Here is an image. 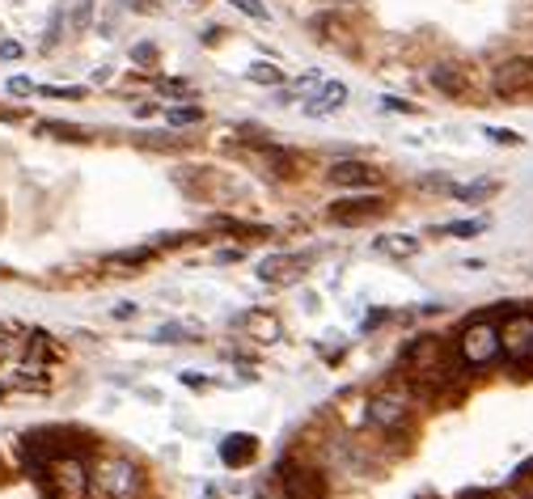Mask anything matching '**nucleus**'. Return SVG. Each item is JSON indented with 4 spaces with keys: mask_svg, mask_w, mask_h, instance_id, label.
<instances>
[{
    "mask_svg": "<svg viewBox=\"0 0 533 499\" xmlns=\"http://www.w3.org/2000/svg\"><path fill=\"white\" fill-rule=\"evenodd\" d=\"M406 410H411V398H406V393H402V390H385V393H377V398L369 402V424L385 427V432H394V427H402Z\"/></svg>",
    "mask_w": 533,
    "mask_h": 499,
    "instance_id": "6",
    "label": "nucleus"
},
{
    "mask_svg": "<svg viewBox=\"0 0 533 499\" xmlns=\"http://www.w3.org/2000/svg\"><path fill=\"white\" fill-rule=\"evenodd\" d=\"M491 93L503 102H517V98H533V56H503L491 68Z\"/></svg>",
    "mask_w": 533,
    "mask_h": 499,
    "instance_id": "1",
    "label": "nucleus"
},
{
    "mask_svg": "<svg viewBox=\"0 0 533 499\" xmlns=\"http://www.w3.org/2000/svg\"><path fill=\"white\" fill-rule=\"evenodd\" d=\"M135 60H144V64H153V60H157V51H153V47H135Z\"/></svg>",
    "mask_w": 533,
    "mask_h": 499,
    "instance_id": "23",
    "label": "nucleus"
},
{
    "mask_svg": "<svg viewBox=\"0 0 533 499\" xmlns=\"http://www.w3.org/2000/svg\"><path fill=\"white\" fill-rule=\"evenodd\" d=\"M17 56H22V47H17L13 39H4V43H0V60H17Z\"/></svg>",
    "mask_w": 533,
    "mask_h": 499,
    "instance_id": "21",
    "label": "nucleus"
},
{
    "mask_svg": "<svg viewBox=\"0 0 533 499\" xmlns=\"http://www.w3.org/2000/svg\"><path fill=\"white\" fill-rule=\"evenodd\" d=\"M284 491L288 499H326L322 474L310 466H284Z\"/></svg>",
    "mask_w": 533,
    "mask_h": 499,
    "instance_id": "8",
    "label": "nucleus"
},
{
    "mask_svg": "<svg viewBox=\"0 0 533 499\" xmlns=\"http://www.w3.org/2000/svg\"><path fill=\"white\" fill-rule=\"evenodd\" d=\"M343 102H347V85H339V81H335V85H326V90L313 98L310 107H305V115L322 119V115H330V110H339Z\"/></svg>",
    "mask_w": 533,
    "mask_h": 499,
    "instance_id": "11",
    "label": "nucleus"
},
{
    "mask_svg": "<svg viewBox=\"0 0 533 499\" xmlns=\"http://www.w3.org/2000/svg\"><path fill=\"white\" fill-rule=\"evenodd\" d=\"M449 233H458V237H474V233H483V220H461V225H449Z\"/></svg>",
    "mask_w": 533,
    "mask_h": 499,
    "instance_id": "19",
    "label": "nucleus"
},
{
    "mask_svg": "<svg viewBox=\"0 0 533 499\" xmlns=\"http://www.w3.org/2000/svg\"><path fill=\"white\" fill-rule=\"evenodd\" d=\"M204 119V110L199 107H174V110H165V123L170 127H191V123Z\"/></svg>",
    "mask_w": 533,
    "mask_h": 499,
    "instance_id": "16",
    "label": "nucleus"
},
{
    "mask_svg": "<svg viewBox=\"0 0 533 499\" xmlns=\"http://www.w3.org/2000/svg\"><path fill=\"white\" fill-rule=\"evenodd\" d=\"M93 491L102 499H132L140 491V469L123 457H106L98 474H93Z\"/></svg>",
    "mask_w": 533,
    "mask_h": 499,
    "instance_id": "2",
    "label": "nucleus"
},
{
    "mask_svg": "<svg viewBox=\"0 0 533 499\" xmlns=\"http://www.w3.org/2000/svg\"><path fill=\"white\" fill-rule=\"evenodd\" d=\"M500 356V326H491V322H474L466 326L461 334V360L466 364H491Z\"/></svg>",
    "mask_w": 533,
    "mask_h": 499,
    "instance_id": "4",
    "label": "nucleus"
},
{
    "mask_svg": "<svg viewBox=\"0 0 533 499\" xmlns=\"http://www.w3.org/2000/svg\"><path fill=\"white\" fill-rule=\"evenodd\" d=\"M43 93H51V98H81V90H43Z\"/></svg>",
    "mask_w": 533,
    "mask_h": 499,
    "instance_id": "24",
    "label": "nucleus"
},
{
    "mask_svg": "<svg viewBox=\"0 0 533 499\" xmlns=\"http://www.w3.org/2000/svg\"><path fill=\"white\" fill-rule=\"evenodd\" d=\"M500 351L512 364H529L533 360V314H512L500 326Z\"/></svg>",
    "mask_w": 533,
    "mask_h": 499,
    "instance_id": "3",
    "label": "nucleus"
},
{
    "mask_svg": "<svg viewBox=\"0 0 533 499\" xmlns=\"http://www.w3.org/2000/svg\"><path fill=\"white\" fill-rule=\"evenodd\" d=\"M9 93H17V98H26V93H34V85H30L26 76H13V81H9Z\"/></svg>",
    "mask_w": 533,
    "mask_h": 499,
    "instance_id": "20",
    "label": "nucleus"
},
{
    "mask_svg": "<svg viewBox=\"0 0 533 499\" xmlns=\"http://www.w3.org/2000/svg\"><path fill=\"white\" fill-rule=\"evenodd\" d=\"M385 110H402V115H415L411 102H402V98H385Z\"/></svg>",
    "mask_w": 533,
    "mask_h": 499,
    "instance_id": "22",
    "label": "nucleus"
},
{
    "mask_svg": "<svg viewBox=\"0 0 533 499\" xmlns=\"http://www.w3.org/2000/svg\"><path fill=\"white\" fill-rule=\"evenodd\" d=\"M233 9H241L246 17H254V22H266V4H258V0H229Z\"/></svg>",
    "mask_w": 533,
    "mask_h": 499,
    "instance_id": "18",
    "label": "nucleus"
},
{
    "mask_svg": "<svg viewBox=\"0 0 533 499\" xmlns=\"http://www.w3.org/2000/svg\"><path fill=\"white\" fill-rule=\"evenodd\" d=\"M191 4H199V0H191Z\"/></svg>",
    "mask_w": 533,
    "mask_h": 499,
    "instance_id": "26",
    "label": "nucleus"
},
{
    "mask_svg": "<svg viewBox=\"0 0 533 499\" xmlns=\"http://www.w3.org/2000/svg\"><path fill=\"white\" fill-rule=\"evenodd\" d=\"M250 81L254 85H284V73L275 68V64H250Z\"/></svg>",
    "mask_w": 533,
    "mask_h": 499,
    "instance_id": "15",
    "label": "nucleus"
},
{
    "mask_svg": "<svg viewBox=\"0 0 533 499\" xmlns=\"http://www.w3.org/2000/svg\"><path fill=\"white\" fill-rule=\"evenodd\" d=\"M246 331H250L254 339L271 343V339H280V322L271 318V314H250V318H246Z\"/></svg>",
    "mask_w": 533,
    "mask_h": 499,
    "instance_id": "12",
    "label": "nucleus"
},
{
    "mask_svg": "<svg viewBox=\"0 0 533 499\" xmlns=\"http://www.w3.org/2000/svg\"><path fill=\"white\" fill-rule=\"evenodd\" d=\"M330 182H335V186H372V182H377V169L364 166V161H335V166H330Z\"/></svg>",
    "mask_w": 533,
    "mask_h": 499,
    "instance_id": "10",
    "label": "nucleus"
},
{
    "mask_svg": "<svg viewBox=\"0 0 533 499\" xmlns=\"http://www.w3.org/2000/svg\"><path fill=\"white\" fill-rule=\"evenodd\" d=\"M474 499H495V495H474Z\"/></svg>",
    "mask_w": 533,
    "mask_h": 499,
    "instance_id": "25",
    "label": "nucleus"
},
{
    "mask_svg": "<svg viewBox=\"0 0 533 499\" xmlns=\"http://www.w3.org/2000/svg\"><path fill=\"white\" fill-rule=\"evenodd\" d=\"M250 457H254V436H233L224 444V461L229 466H246Z\"/></svg>",
    "mask_w": 533,
    "mask_h": 499,
    "instance_id": "13",
    "label": "nucleus"
},
{
    "mask_svg": "<svg viewBox=\"0 0 533 499\" xmlns=\"http://www.w3.org/2000/svg\"><path fill=\"white\" fill-rule=\"evenodd\" d=\"M381 212H385L381 199H347V203H335V208H330V220H335V225H360V220L381 216Z\"/></svg>",
    "mask_w": 533,
    "mask_h": 499,
    "instance_id": "9",
    "label": "nucleus"
},
{
    "mask_svg": "<svg viewBox=\"0 0 533 499\" xmlns=\"http://www.w3.org/2000/svg\"><path fill=\"white\" fill-rule=\"evenodd\" d=\"M432 85H436V90L444 93V98H470L474 93V73L470 68H461V64H436V68H432Z\"/></svg>",
    "mask_w": 533,
    "mask_h": 499,
    "instance_id": "7",
    "label": "nucleus"
},
{
    "mask_svg": "<svg viewBox=\"0 0 533 499\" xmlns=\"http://www.w3.org/2000/svg\"><path fill=\"white\" fill-rule=\"evenodd\" d=\"M377 250H381V254H394V258H411L415 250H419V242H415V237H389V242H377Z\"/></svg>",
    "mask_w": 533,
    "mask_h": 499,
    "instance_id": "14",
    "label": "nucleus"
},
{
    "mask_svg": "<svg viewBox=\"0 0 533 499\" xmlns=\"http://www.w3.org/2000/svg\"><path fill=\"white\" fill-rule=\"evenodd\" d=\"M47 474H51V483H56L59 499H85L89 474H85V466H81L76 457H56V461L47 466Z\"/></svg>",
    "mask_w": 533,
    "mask_h": 499,
    "instance_id": "5",
    "label": "nucleus"
},
{
    "mask_svg": "<svg viewBox=\"0 0 533 499\" xmlns=\"http://www.w3.org/2000/svg\"><path fill=\"white\" fill-rule=\"evenodd\" d=\"M491 191H495V182H474V186H461V191H453V195L470 203V199H487Z\"/></svg>",
    "mask_w": 533,
    "mask_h": 499,
    "instance_id": "17",
    "label": "nucleus"
}]
</instances>
